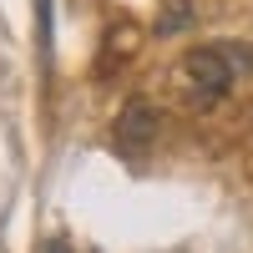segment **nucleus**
I'll return each instance as SVG.
<instances>
[{
    "mask_svg": "<svg viewBox=\"0 0 253 253\" xmlns=\"http://www.w3.org/2000/svg\"><path fill=\"white\" fill-rule=\"evenodd\" d=\"M182 76H187V86H193L203 101H218L228 86H233L238 66L228 61L223 46H198V51H187V56H182Z\"/></svg>",
    "mask_w": 253,
    "mask_h": 253,
    "instance_id": "obj_1",
    "label": "nucleus"
},
{
    "mask_svg": "<svg viewBox=\"0 0 253 253\" xmlns=\"http://www.w3.org/2000/svg\"><path fill=\"white\" fill-rule=\"evenodd\" d=\"M152 137H157V107H147V101H126L122 117H117V147L142 152V147H152Z\"/></svg>",
    "mask_w": 253,
    "mask_h": 253,
    "instance_id": "obj_2",
    "label": "nucleus"
},
{
    "mask_svg": "<svg viewBox=\"0 0 253 253\" xmlns=\"http://www.w3.org/2000/svg\"><path fill=\"white\" fill-rule=\"evenodd\" d=\"M46 253H66V248H61V243H51V248H46Z\"/></svg>",
    "mask_w": 253,
    "mask_h": 253,
    "instance_id": "obj_3",
    "label": "nucleus"
}]
</instances>
